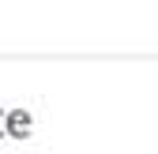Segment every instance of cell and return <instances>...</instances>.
<instances>
[{
    "instance_id": "6da1fadb",
    "label": "cell",
    "mask_w": 158,
    "mask_h": 154,
    "mask_svg": "<svg viewBox=\"0 0 158 154\" xmlns=\"http://www.w3.org/2000/svg\"><path fill=\"white\" fill-rule=\"evenodd\" d=\"M11 132H27V113H11Z\"/></svg>"
}]
</instances>
